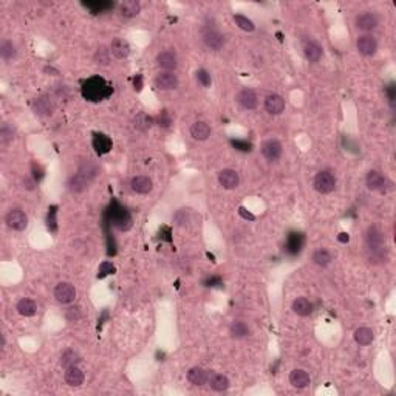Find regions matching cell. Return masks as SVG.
<instances>
[{
  "instance_id": "1",
  "label": "cell",
  "mask_w": 396,
  "mask_h": 396,
  "mask_svg": "<svg viewBox=\"0 0 396 396\" xmlns=\"http://www.w3.org/2000/svg\"><path fill=\"white\" fill-rule=\"evenodd\" d=\"M81 93L84 96L86 101L90 102H99L107 99L112 93H113V87L106 81L101 76H93L84 82Z\"/></svg>"
},
{
  "instance_id": "2",
  "label": "cell",
  "mask_w": 396,
  "mask_h": 396,
  "mask_svg": "<svg viewBox=\"0 0 396 396\" xmlns=\"http://www.w3.org/2000/svg\"><path fill=\"white\" fill-rule=\"evenodd\" d=\"M96 177V169L93 166H87V168H81V171H79L71 180H70V189L73 192H82L89 183Z\"/></svg>"
},
{
  "instance_id": "3",
  "label": "cell",
  "mask_w": 396,
  "mask_h": 396,
  "mask_svg": "<svg viewBox=\"0 0 396 396\" xmlns=\"http://www.w3.org/2000/svg\"><path fill=\"white\" fill-rule=\"evenodd\" d=\"M314 189L319 194H330L336 187V178L333 177L331 172L328 171H321L319 174H316L314 177Z\"/></svg>"
},
{
  "instance_id": "4",
  "label": "cell",
  "mask_w": 396,
  "mask_h": 396,
  "mask_svg": "<svg viewBox=\"0 0 396 396\" xmlns=\"http://www.w3.org/2000/svg\"><path fill=\"white\" fill-rule=\"evenodd\" d=\"M365 246H367L368 251L385 248V237H384V232L379 227L370 226L367 229V232H365Z\"/></svg>"
},
{
  "instance_id": "5",
  "label": "cell",
  "mask_w": 396,
  "mask_h": 396,
  "mask_svg": "<svg viewBox=\"0 0 396 396\" xmlns=\"http://www.w3.org/2000/svg\"><path fill=\"white\" fill-rule=\"evenodd\" d=\"M201 39L204 42V45L214 51H220L224 47V37L220 31H217L215 28H204L201 31Z\"/></svg>"
},
{
  "instance_id": "6",
  "label": "cell",
  "mask_w": 396,
  "mask_h": 396,
  "mask_svg": "<svg viewBox=\"0 0 396 396\" xmlns=\"http://www.w3.org/2000/svg\"><path fill=\"white\" fill-rule=\"evenodd\" d=\"M5 223L13 231H24L28 226V217L22 209H11L5 217Z\"/></svg>"
},
{
  "instance_id": "7",
  "label": "cell",
  "mask_w": 396,
  "mask_h": 396,
  "mask_svg": "<svg viewBox=\"0 0 396 396\" xmlns=\"http://www.w3.org/2000/svg\"><path fill=\"white\" fill-rule=\"evenodd\" d=\"M356 48L358 51L365 56V57H370V56H374L376 54V50H378V42L376 39L371 36V34H362L358 37L356 40Z\"/></svg>"
},
{
  "instance_id": "8",
  "label": "cell",
  "mask_w": 396,
  "mask_h": 396,
  "mask_svg": "<svg viewBox=\"0 0 396 396\" xmlns=\"http://www.w3.org/2000/svg\"><path fill=\"white\" fill-rule=\"evenodd\" d=\"M155 87L158 90H175L178 87V77L172 71H163L155 77Z\"/></svg>"
},
{
  "instance_id": "9",
  "label": "cell",
  "mask_w": 396,
  "mask_h": 396,
  "mask_svg": "<svg viewBox=\"0 0 396 396\" xmlns=\"http://www.w3.org/2000/svg\"><path fill=\"white\" fill-rule=\"evenodd\" d=\"M378 24H379L378 16H376L374 13H370V11L361 13V14H358V16H356V19H355V25H356V28H358V30H361V31H365V33L373 31V30L378 27Z\"/></svg>"
},
{
  "instance_id": "10",
  "label": "cell",
  "mask_w": 396,
  "mask_h": 396,
  "mask_svg": "<svg viewBox=\"0 0 396 396\" xmlns=\"http://www.w3.org/2000/svg\"><path fill=\"white\" fill-rule=\"evenodd\" d=\"M54 297L60 303H71L76 299V288L68 282H62L54 288Z\"/></svg>"
},
{
  "instance_id": "11",
  "label": "cell",
  "mask_w": 396,
  "mask_h": 396,
  "mask_svg": "<svg viewBox=\"0 0 396 396\" xmlns=\"http://www.w3.org/2000/svg\"><path fill=\"white\" fill-rule=\"evenodd\" d=\"M218 183L223 189H235L239 187L240 184V177L239 174H237L234 169H223L220 174H218Z\"/></svg>"
},
{
  "instance_id": "12",
  "label": "cell",
  "mask_w": 396,
  "mask_h": 396,
  "mask_svg": "<svg viewBox=\"0 0 396 396\" xmlns=\"http://www.w3.org/2000/svg\"><path fill=\"white\" fill-rule=\"evenodd\" d=\"M156 64H158V67L166 71H172L178 67V57H177L175 51L164 50L156 56Z\"/></svg>"
},
{
  "instance_id": "13",
  "label": "cell",
  "mask_w": 396,
  "mask_h": 396,
  "mask_svg": "<svg viewBox=\"0 0 396 396\" xmlns=\"http://www.w3.org/2000/svg\"><path fill=\"white\" fill-rule=\"evenodd\" d=\"M282 152H283V147L277 139H268L262 145V153L268 161H277L282 156Z\"/></svg>"
},
{
  "instance_id": "14",
  "label": "cell",
  "mask_w": 396,
  "mask_h": 396,
  "mask_svg": "<svg viewBox=\"0 0 396 396\" xmlns=\"http://www.w3.org/2000/svg\"><path fill=\"white\" fill-rule=\"evenodd\" d=\"M365 181H367V187L370 191H381L382 192V191H385L387 186H390V181L378 171H370L367 174Z\"/></svg>"
},
{
  "instance_id": "15",
  "label": "cell",
  "mask_w": 396,
  "mask_h": 396,
  "mask_svg": "<svg viewBox=\"0 0 396 396\" xmlns=\"http://www.w3.org/2000/svg\"><path fill=\"white\" fill-rule=\"evenodd\" d=\"M64 379L67 382V385L70 387H79L84 384V371L79 368L77 365H73V367H68L65 368V374H64Z\"/></svg>"
},
{
  "instance_id": "16",
  "label": "cell",
  "mask_w": 396,
  "mask_h": 396,
  "mask_svg": "<svg viewBox=\"0 0 396 396\" xmlns=\"http://www.w3.org/2000/svg\"><path fill=\"white\" fill-rule=\"evenodd\" d=\"M303 54H305L306 60L316 64V62H319V60L322 59L324 50H322V47H321L318 42L308 40V42H305V45H303Z\"/></svg>"
},
{
  "instance_id": "17",
  "label": "cell",
  "mask_w": 396,
  "mask_h": 396,
  "mask_svg": "<svg viewBox=\"0 0 396 396\" xmlns=\"http://www.w3.org/2000/svg\"><path fill=\"white\" fill-rule=\"evenodd\" d=\"M265 109L271 115H280L285 110V99L280 95L271 93L265 98Z\"/></svg>"
},
{
  "instance_id": "18",
  "label": "cell",
  "mask_w": 396,
  "mask_h": 396,
  "mask_svg": "<svg viewBox=\"0 0 396 396\" xmlns=\"http://www.w3.org/2000/svg\"><path fill=\"white\" fill-rule=\"evenodd\" d=\"M237 101L246 110H254L257 107V95L251 89H243L237 95Z\"/></svg>"
},
{
  "instance_id": "19",
  "label": "cell",
  "mask_w": 396,
  "mask_h": 396,
  "mask_svg": "<svg viewBox=\"0 0 396 396\" xmlns=\"http://www.w3.org/2000/svg\"><path fill=\"white\" fill-rule=\"evenodd\" d=\"M130 187L133 192L136 194H141V195H145L152 191L153 184H152V180L149 177H144V175H138V177H133L132 181H130Z\"/></svg>"
},
{
  "instance_id": "20",
  "label": "cell",
  "mask_w": 396,
  "mask_h": 396,
  "mask_svg": "<svg viewBox=\"0 0 396 396\" xmlns=\"http://www.w3.org/2000/svg\"><path fill=\"white\" fill-rule=\"evenodd\" d=\"M34 112L40 116H50L54 110V102L50 96H40L34 101Z\"/></svg>"
},
{
  "instance_id": "21",
  "label": "cell",
  "mask_w": 396,
  "mask_h": 396,
  "mask_svg": "<svg viewBox=\"0 0 396 396\" xmlns=\"http://www.w3.org/2000/svg\"><path fill=\"white\" fill-rule=\"evenodd\" d=\"M92 144L98 155H106L112 150V139L104 133H95Z\"/></svg>"
},
{
  "instance_id": "22",
  "label": "cell",
  "mask_w": 396,
  "mask_h": 396,
  "mask_svg": "<svg viewBox=\"0 0 396 396\" xmlns=\"http://www.w3.org/2000/svg\"><path fill=\"white\" fill-rule=\"evenodd\" d=\"M110 53L112 56H115L116 59H126L129 54H130V45L127 44V40L124 39H115L112 44H110Z\"/></svg>"
},
{
  "instance_id": "23",
  "label": "cell",
  "mask_w": 396,
  "mask_h": 396,
  "mask_svg": "<svg viewBox=\"0 0 396 396\" xmlns=\"http://www.w3.org/2000/svg\"><path fill=\"white\" fill-rule=\"evenodd\" d=\"M293 311L300 316V318H306V316H309L312 312V303L306 299V297H297L294 299L293 305H291Z\"/></svg>"
},
{
  "instance_id": "24",
  "label": "cell",
  "mask_w": 396,
  "mask_h": 396,
  "mask_svg": "<svg viewBox=\"0 0 396 396\" xmlns=\"http://www.w3.org/2000/svg\"><path fill=\"white\" fill-rule=\"evenodd\" d=\"M191 136L197 141H206L211 136V127L204 121H197L191 126Z\"/></svg>"
},
{
  "instance_id": "25",
  "label": "cell",
  "mask_w": 396,
  "mask_h": 396,
  "mask_svg": "<svg viewBox=\"0 0 396 396\" xmlns=\"http://www.w3.org/2000/svg\"><path fill=\"white\" fill-rule=\"evenodd\" d=\"M289 382L296 388H306L311 384V378L305 370H293L289 374Z\"/></svg>"
},
{
  "instance_id": "26",
  "label": "cell",
  "mask_w": 396,
  "mask_h": 396,
  "mask_svg": "<svg viewBox=\"0 0 396 396\" xmlns=\"http://www.w3.org/2000/svg\"><path fill=\"white\" fill-rule=\"evenodd\" d=\"M187 379H189L191 384L200 387V385H204L209 381V373L204 368H201V367H192L187 371Z\"/></svg>"
},
{
  "instance_id": "27",
  "label": "cell",
  "mask_w": 396,
  "mask_h": 396,
  "mask_svg": "<svg viewBox=\"0 0 396 396\" xmlns=\"http://www.w3.org/2000/svg\"><path fill=\"white\" fill-rule=\"evenodd\" d=\"M16 308H17V312H19L20 316H25V318H31V316H34V314L37 312V305H36V302L31 300V299H28V297L20 299Z\"/></svg>"
},
{
  "instance_id": "28",
  "label": "cell",
  "mask_w": 396,
  "mask_h": 396,
  "mask_svg": "<svg viewBox=\"0 0 396 396\" xmlns=\"http://www.w3.org/2000/svg\"><path fill=\"white\" fill-rule=\"evenodd\" d=\"M16 56H17V50L11 40H4L0 44V57L4 59V62H11L16 59Z\"/></svg>"
},
{
  "instance_id": "29",
  "label": "cell",
  "mask_w": 396,
  "mask_h": 396,
  "mask_svg": "<svg viewBox=\"0 0 396 396\" xmlns=\"http://www.w3.org/2000/svg\"><path fill=\"white\" fill-rule=\"evenodd\" d=\"M355 341H356V344H359V345H362V347H367V345H370L371 342H373V339H374V335H373V331L370 330V328H367V327H361V328H358L356 331H355Z\"/></svg>"
},
{
  "instance_id": "30",
  "label": "cell",
  "mask_w": 396,
  "mask_h": 396,
  "mask_svg": "<svg viewBox=\"0 0 396 396\" xmlns=\"http://www.w3.org/2000/svg\"><path fill=\"white\" fill-rule=\"evenodd\" d=\"M229 333L234 339H243L249 335V327L242 321H234L229 327Z\"/></svg>"
},
{
  "instance_id": "31",
  "label": "cell",
  "mask_w": 396,
  "mask_h": 396,
  "mask_svg": "<svg viewBox=\"0 0 396 396\" xmlns=\"http://www.w3.org/2000/svg\"><path fill=\"white\" fill-rule=\"evenodd\" d=\"M119 11L124 17H135L139 14L141 5H139V2H135V0H127V2L121 4Z\"/></svg>"
},
{
  "instance_id": "32",
  "label": "cell",
  "mask_w": 396,
  "mask_h": 396,
  "mask_svg": "<svg viewBox=\"0 0 396 396\" xmlns=\"http://www.w3.org/2000/svg\"><path fill=\"white\" fill-rule=\"evenodd\" d=\"M331 260H333V257L327 249H318L312 254V262L321 268H327L331 263Z\"/></svg>"
},
{
  "instance_id": "33",
  "label": "cell",
  "mask_w": 396,
  "mask_h": 396,
  "mask_svg": "<svg viewBox=\"0 0 396 396\" xmlns=\"http://www.w3.org/2000/svg\"><path fill=\"white\" fill-rule=\"evenodd\" d=\"M152 124H153V118H152V116H149V115H147V113H144V112L138 113V115L135 116V119H133V126H135V129H138V130H141V132H145L147 129H150V127H152Z\"/></svg>"
},
{
  "instance_id": "34",
  "label": "cell",
  "mask_w": 396,
  "mask_h": 396,
  "mask_svg": "<svg viewBox=\"0 0 396 396\" xmlns=\"http://www.w3.org/2000/svg\"><path fill=\"white\" fill-rule=\"evenodd\" d=\"M209 384H211V388L215 391H226L229 388V379L224 374H214Z\"/></svg>"
},
{
  "instance_id": "35",
  "label": "cell",
  "mask_w": 396,
  "mask_h": 396,
  "mask_svg": "<svg viewBox=\"0 0 396 396\" xmlns=\"http://www.w3.org/2000/svg\"><path fill=\"white\" fill-rule=\"evenodd\" d=\"M303 235L302 234H291L288 237V243H286V249L291 253V254H296L300 251L302 245H303Z\"/></svg>"
},
{
  "instance_id": "36",
  "label": "cell",
  "mask_w": 396,
  "mask_h": 396,
  "mask_svg": "<svg viewBox=\"0 0 396 396\" xmlns=\"http://www.w3.org/2000/svg\"><path fill=\"white\" fill-rule=\"evenodd\" d=\"M79 362H81V358H79V355L73 350H67L62 358H60V365L64 368H68V367H73V365H77Z\"/></svg>"
},
{
  "instance_id": "37",
  "label": "cell",
  "mask_w": 396,
  "mask_h": 396,
  "mask_svg": "<svg viewBox=\"0 0 396 396\" xmlns=\"http://www.w3.org/2000/svg\"><path fill=\"white\" fill-rule=\"evenodd\" d=\"M113 221H115V226L119 227V229H129V227L132 226V218H130V215L126 212V209H121L118 214H115Z\"/></svg>"
},
{
  "instance_id": "38",
  "label": "cell",
  "mask_w": 396,
  "mask_h": 396,
  "mask_svg": "<svg viewBox=\"0 0 396 396\" xmlns=\"http://www.w3.org/2000/svg\"><path fill=\"white\" fill-rule=\"evenodd\" d=\"M234 22H235V25H239V28H242L243 31H248V33H251V31H254V30H256V25H254V22H253L251 19H248L246 16H242V14H235V16H234Z\"/></svg>"
},
{
  "instance_id": "39",
  "label": "cell",
  "mask_w": 396,
  "mask_h": 396,
  "mask_svg": "<svg viewBox=\"0 0 396 396\" xmlns=\"http://www.w3.org/2000/svg\"><path fill=\"white\" fill-rule=\"evenodd\" d=\"M110 50H107L106 47H99L95 53V62L99 65H109L110 62Z\"/></svg>"
},
{
  "instance_id": "40",
  "label": "cell",
  "mask_w": 396,
  "mask_h": 396,
  "mask_svg": "<svg viewBox=\"0 0 396 396\" xmlns=\"http://www.w3.org/2000/svg\"><path fill=\"white\" fill-rule=\"evenodd\" d=\"M13 139H14V129L10 127L8 124H4L2 129H0V141H2L4 145H7Z\"/></svg>"
},
{
  "instance_id": "41",
  "label": "cell",
  "mask_w": 396,
  "mask_h": 396,
  "mask_svg": "<svg viewBox=\"0 0 396 396\" xmlns=\"http://www.w3.org/2000/svg\"><path fill=\"white\" fill-rule=\"evenodd\" d=\"M197 81H198V84L201 86V87H211V84H212V79H211V74H209V71L207 70H204V68H200L198 71H197Z\"/></svg>"
},
{
  "instance_id": "42",
  "label": "cell",
  "mask_w": 396,
  "mask_h": 396,
  "mask_svg": "<svg viewBox=\"0 0 396 396\" xmlns=\"http://www.w3.org/2000/svg\"><path fill=\"white\" fill-rule=\"evenodd\" d=\"M65 318H67L68 322H77L79 319H81V309H79L77 306H70L65 311Z\"/></svg>"
},
{
  "instance_id": "43",
  "label": "cell",
  "mask_w": 396,
  "mask_h": 396,
  "mask_svg": "<svg viewBox=\"0 0 396 396\" xmlns=\"http://www.w3.org/2000/svg\"><path fill=\"white\" fill-rule=\"evenodd\" d=\"M113 273H115L113 263H110V262H102V263L99 265V269H98V277H99V279H104L106 276L113 274Z\"/></svg>"
},
{
  "instance_id": "44",
  "label": "cell",
  "mask_w": 396,
  "mask_h": 396,
  "mask_svg": "<svg viewBox=\"0 0 396 396\" xmlns=\"http://www.w3.org/2000/svg\"><path fill=\"white\" fill-rule=\"evenodd\" d=\"M47 226L50 231L56 232L57 231V220H56V207L48 209V215H47Z\"/></svg>"
},
{
  "instance_id": "45",
  "label": "cell",
  "mask_w": 396,
  "mask_h": 396,
  "mask_svg": "<svg viewBox=\"0 0 396 396\" xmlns=\"http://www.w3.org/2000/svg\"><path fill=\"white\" fill-rule=\"evenodd\" d=\"M31 169H33V180H34L36 183H39V181L44 178V171L40 169V166H36V164H33Z\"/></svg>"
},
{
  "instance_id": "46",
  "label": "cell",
  "mask_w": 396,
  "mask_h": 396,
  "mask_svg": "<svg viewBox=\"0 0 396 396\" xmlns=\"http://www.w3.org/2000/svg\"><path fill=\"white\" fill-rule=\"evenodd\" d=\"M158 122H160V126H164V127H168L171 124V118H169L168 112H161V115L158 116Z\"/></svg>"
},
{
  "instance_id": "47",
  "label": "cell",
  "mask_w": 396,
  "mask_h": 396,
  "mask_svg": "<svg viewBox=\"0 0 396 396\" xmlns=\"http://www.w3.org/2000/svg\"><path fill=\"white\" fill-rule=\"evenodd\" d=\"M338 240H339L341 243H348V242H350V235H348L347 232H341V234L338 235Z\"/></svg>"
},
{
  "instance_id": "48",
  "label": "cell",
  "mask_w": 396,
  "mask_h": 396,
  "mask_svg": "<svg viewBox=\"0 0 396 396\" xmlns=\"http://www.w3.org/2000/svg\"><path fill=\"white\" fill-rule=\"evenodd\" d=\"M232 145L234 147H240V150H245V152L249 150V144H245V142H240V141H237V142L232 141Z\"/></svg>"
},
{
  "instance_id": "49",
  "label": "cell",
  "mask_w": 396,
  "mask_h": 396,
  "mask_svg": "<svg viewBox=\"0 0 396 396\" xmlns=\"http://www.w3.org/2000/svg\"><path fill=\"white\" fill-rule=\"evenodd\" d=\"M387 95H388V101L393 104V101H394V89H393V86L387 87Z\"/></svg>"
},
{
  "instance_id": "50",
  "label": "cell",
  "mask_w": 396,
  "mask_h": 396,
  "mask_svg": "<svg viewBox=\"0 0 396 396\" xmlns=\"http://www.w3.org/2000/svg\"><path fill=\"white\" fill-rule=\"evenodd\" d=\"M240 215H242V217H245V218H248V220H254V218H256L253 214L246 212V209H245V207H240Z\"/></svg>"
}]
</instances>
